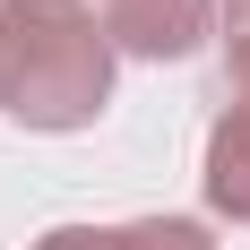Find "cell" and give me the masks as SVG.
<instances>
[{
	"label": "cell",
	"mask_w": 250,
	"mask_h": 250,
	"mask_svg": "<svg viewBox=\"0 0 250 250\" xmlns=\"http://www.w3.org/2000/svg\"><path fill=\"white\" fill-rule=\"evenodd\" d=\"M35 250H112V233H95V225H52Z\"/></svg>",
	"instance_id": "5"
},
{
	"label": "cell",
	"mask_w": 250,
	"mask_h": 250,
	"mask_svg": "<svg viewBox=\"0 0 250 250\" xmlns=\"http://www.w3.org/2000/svg\"><path fill=\"white\" fill-rule=\"evenodd\" d=\"M216 9H225V35H233V43H250V0H216Z\"/></svg>",
	"instance_id": "6"
},
{
	"label": "cell",
	"mask_w": 250,
	"mask_h": 250,
	"mask_svg": "<svg viewBox=\"0 0 250 250\" xmlns=\"http://www.w3.org/2000/svg\"><path fill=\"white\" fill-rule=\"evenodd\" d=\"M207 9L216 0H104V35L129 61H181L207 43Z\"/></svg>",
	"instance_id": "3"
},
{
	"label": "cell",
	"mask_w": 250,
	"mask_h": 250,
	"mask_svg": "<svg viewBox=\"0 0 250 250\" xmlns=\"http://www.w3.org/2000/svg\"><path fill=\"white\" fill-rule=\"evenodd\" d=\"M112 250H216V242H207V225H190V216H138V225L112 233Z\"/></svg>",
	"instance_id": "4"
},
{
	"label": "cell",
	"mask_w": 250,
	"mask_h": 250,
	"mask_svg": "<svg viewBox=\"0 0 250 250\" xmlns=\"http://www.w3.org/2000/svg\"><path fill=\"white\" fill-rule=\"evenodd\" d=\"M0 26H9V0H0Z\"/></svg>",
	"instance_id": "7"
},
{
	"label": "cell",
	"mask_w": 250,
	"mask_h": 250,
	"mask_svg": "<svg viewBox=\"0 0 250 250\" xmlns=\"http://www.w3.org/2000/svg\"><path fill=\"white\" fill-rule=\"evenodd\" d=\"M207 207L250 225V43H225L216 69V129H207Z\"/></svg>",
	"instance_id": "2"
},
{
	"label": "cell",
	"mask_w": 250,
	"mask_h": 250,
	"mask_svg": "<svg viewBox=\"0 0 250 250\" xmlns=\"http://www.w3.org/2000/svg\"><path fill=\"white\" fill-rule=\"evenodd\" d=\"M112 104V35L78 0H9L0 112L26 129H86Z\"/></svg>",
	"instance_id": "1"
}]
</instances>
